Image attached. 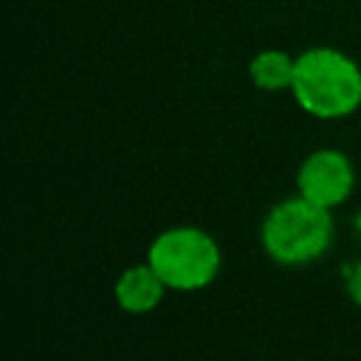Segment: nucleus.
Returning a JSON list of instances; mask_svg holds the SVG:
<instances>
[{"label": "nucleus", "instance_id": "4", "mask_svg": "<svg viewBox=\"0 0 361 361\" xmlns=\"http://www.w3.org/2000/svg\"><path fill=\"white\" fill-rule=\"evenodd\" d=\"M353 186H355V169L341 149H316L302 161L296 172L299 195L324 209L341 206L350 197Z\"/></svg>", "mask_w": 361, "mask_h": 361}, {"label": "nucleus", "instance_id": "1", "mask_svg": "<svg viewBox=\"0 0 361 361\" xmlns=\"http://www.w3.org/2000/svg\"><path fill=\"white\" fill-rule=\"evenodd\" d=\"M290 93L316 118H344L361 107V68L338 48H307L296 54Z\"/></svg>", "mask_w": 361, "mask_h": 361}, {"label": "nucleus", "instance_id": "3", "mask_svg": "<svg viewBox=\"0 0 361 361\" xmlns=\"http://www.w3.org/2000/svg\"><path fill=\"white\" fill-rule=\"evenodd\" d=\"M147 262L169 290H200L220 274V245L197 226H172L161 231L147 251Z\"/></svg>", "mask_w": 361, "mask_h": 361}, {"label": "nucleus", "instance_id": "6", "mask_svg": "<svg viewBox=\"0 0 361 361\" xmlns=\"http://www.w3.org/2000/svg\"><path fill=\"white\" fill-rule=\"evenodd\" d=\"M293 71H296V56H290L282 48H262L254 54L248 62V76L259 90L276 93V90H290L293 85Z\"/></svg>", "mask_w": 361, "mask_h": 361}, {"label": "nucleus", "instance_id": "2", "mask_svg": "<svg viewBox=\"0 0 361 361\" xmlns=\"http://www.w3.org/2000/svg\"><path fill=\"white\" fill-rule=\"evenodd\" d=\"M333 209L310 203L307 197L279 200L262 220V251L279 265H305L319 259L333 243Z\"/></svg>", "mask_w": 361, "mask_h": 361}, {"label": "nucleus", "instance_id": "5", "mask_svg": "<svg viewBox=\"0 0 361 361\" xmlns=\"http://www.w3.org/2000/svg\"><path fill=\"white\" fill-rule=\"evenodd\" d=\"M166 290L169 288L164 285V279L155 274V268L149 262L124 268L121 276L116 279V288H113L118 307L127 313H135V316L155 310Z\"/></svg>", "mask_w": 361, "mask_h": 361}, {"label": "nucleus", "instance_id": "7", "mask_svg": "<svg viewBox=\"0 0 361 361\" xmlns=\"http://www.w3.org/2000/svg\"><path fill=\"white\" fill-rule=\"evenodd\" d=\"M347 290H350L353 302L361 305V262H355V268L347 274Z\"/></svg>", "mask_w": 361, "mask_h": 361}]
</instances>
